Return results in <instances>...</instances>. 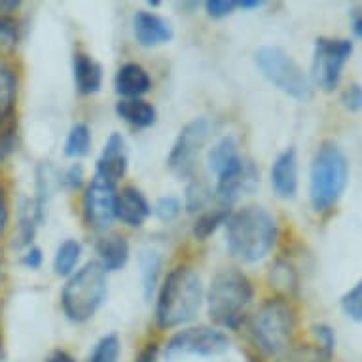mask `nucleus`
<instances>
[{"label": "nucleus", "instance_id": "nucleus-1", "mask_svg": "<svg viewBox=\"0 0 362 362\" xmlns=\"http://www.w3.org/2000/svg\"><path fill=\"white\" fill-rule=\"evenodd\" d=\"M298 315L292 302L285 296H274L262 302L255 313L249 315L247 332L256 358L274 362L294 345Z\"/></svg>", "mask_w": 362, "mask_h": 362}, {"label": "nucleus", "instance_id": "nucleus-2", "mask_svg": "<svg viewBox=\"0 0 362 362\" xmlns=\"http://www.w3.org/2000/svg\"><path fill=\"white\" fill-rule=\"evenodd\" d=\"M279 228L274 214L260 205H247L230 214L226 222V245L243 264L264 260L277 243Z\"/></svg>", "mask_w": 362, "mask_h": 362}, {"label": "nucleus", "instance_id": "nucleus-3", "mask_svg": "<svg viewBox=\"0 0 362 362\" xmlns=\"http://www.w3.org/2000/svg\"><path fill=\"white\" fill-rule=\"evenodd\" d=\"M205 300L203 281L190 266L173 267L158 292L156 325L160 330H177L196 319Z\"/></svg>", "mask_w": 362, "mask_h": 362}, {"label": "nucleus", "instance_id": "nucleus-4", "mask_svg": "<svg viewBox=\"0 0 362 362\" xmlns=\"http://www.w3.org/2000/svg\"><path fill=\"white\" fill-rule=\"evenodd\" d=\"M255 286L243 272L226 267L214 275L207 291L209 319L220 330H239L249 321Z\"/></svg>", "mask_w": 362, "mask_h": 362}, {"label": "nucleus", "instance_id": "nucleus-5", "mask_svg": "<svg viewBox=\"0 0 362 362\" xmlns=\"http://www.w3.org/2000/svg\"><path fill=\"white\" fill-rule=\"evenodd\" d=\"M349 182V161L334 143H322L309 171V202L317 213H327L341 199Z\"/></svg>", "mask_w": 362, "mask_h": 362}, {"label": "nucleus", "instance_id": "nucleus-6", "mask_svg": "<svg viewBox=\"0 0 362 362\" xmlns=\"http://www.w3.org/2000/svg\"><path fill=\"white\" fill-rule=\"evenodd\" d=\"M107 274L97 262H88L66 277L61 292V308L66 319L76 325L93 319L107 300Z\"/></svg>", "mask_w": 362, "mask_h": 362}, {"label": "nucleus", "instance_id": "nucleus-7", "mask_svg": "<svg viewBox=\"0 0 362 362\" xmlns=\"http://www.w3.org/2000/svg\"><path fill=\"white\" fill-rule=\"evenodd\" d=\"M256 66L267 82L296 101H308L313 95V83L294 57L277 46H262L255 55Z\"/></svg>", "mask_w": 362, "mask_h": 362}, {"label": "nucleus", "instance_id": "nucleus-8", "mask_svg": "<svg viewBox=\"0 0 362 362\" xmlns=\"http://www.w3.org/2000/svg\"><path fill=\"white\" fill-rule=\"evenodd\" d=\"M230 336L216 327H185L173 334L165 345H161V355L175 361L180 356H218L230 349Z\"/></svg>", "mask_w": 362, "mask_h": 362}, {"label": "nucleus", "instance_id": "nucleus-9", "mask_svg": "<svg viewBox=\"0 0 362 362\" xmlns=\"http://www.w3.org/2000/svg\"><path fill=\"white\" fill-rule=\"evenodd\" d=\"M353 54V42L349 38H317L313 52V82L322 91H334L338 88L344 69Z\"/></svg>", "mask_w": 362, "mask_h": 362}, {"label": "nucleus", "instance_id": "nucleus-10", "mask_svg": "<svg viewBox=\"0 0 362 362\" xmlns=\"http://www.w3.org/2000/svg\"><path fill=\"white\" fill-rule=\"evenodd\" d=\"M211 125L205 118H196L180 129L178 137L173 143V148L167 156V165L178 177H188L196 161L202 154L203 146L207 143Z\"/></svg>", "mask_w": 362, "mask_h": 362}, {"label": "nucleus", "instance_id": "nucleus-11", "mask_svg": "<svg viewBox=\"0 0 362 362\" xmlns=\"http://www.w3.org/2000/svg\"><path fill=\"white\" fill-rule=\"evenodd\" d=\"M116 185L107 178L93 175L83 192L82 213L83 220L93 230H107L116 218Z\"/></svg>", "mask_w": 362, "mask_h": 362}, {"label": "nucleus", "instance_id": "nucleus-12", "mask_svg": "<svg viewBox=\"0 0 362 362\" xmlns=\"http://www.w3.org/2000/svg\"><path fill=\"white\" fill-rule=\"evenodd\" d=\"M258 182H260V173L255 167V163L243 160L235 169L216 178L214 196H216L222 207H230L241 196H247L250 192H255Z\"/></svg>", "mask_w": 362, "mask_h": 362}, {"label": "nucleus", "instance_id": "nucleus-13", "mask_svg": "<svg viewBox=\"0 0 362 362\" xmlns=\"http://www.w3.org/2000/svg\"><path fill=\"white\" fill-rule=\"evenodd\" d=\"M127 165H129L127 143H125L122 133L114 131L103 144V150L95 165V175L107 178L112 185H118L127 173Z\"/></svg>", "mask_w": 362, "mask_h": 362}, {"label": "nucleus", "instance_id": "nucleus-14", "mask_svg": "<svg viewBox=\"0 0 362 362\" xmlns=\"http://www.w3.org/2000/svg\"><path fill=\"white\" fill-rule=\"evenodd\" d=\"M133 35L143 48H156L171 42L173 27L167 19L156 12L141 10L133 18Z\"/></svg>", "mask_w": 362, "mask_h": 362}, {"label": "nucleus", "instance_id": "nucleus-15", "mask_svg": "<svg viewBox=\"0 0 362 362\" xmlns=\"http://www.w3.org/2000/svg\"><path fill=\"white\" fill-rule=\"evenodd\" d=\"M152 214L148 199L135 186H125L116 196V218L129 228H141Z\"/></svg>", "mask_w": 362, "mask_h": 362}, {"label": "nucleus", "instance_id": "nucleus-16", "mask_svg": "<svg viewBox=\"0 0 362 362\" xmlns=\"http://www.w3.org/2000/svg\"><path fill=\"white\" fill-rule=\"evenodd\" d=\"M272 188L281 199H292L298 192V156L294 148H286L275 158L272 165Z\"/></svg>", "mask_w": 362, "mask_h": 362}, {"label": "nucleus", "instance_id": "nucleus-17", "mask_svg": "<svg viewBox=\"0 0 362 362\" xmlns=\"http://www.w3.org/2000/svg\"><path fill=\"white\" fill-rule=\"evenodd\" d=\"M114 89L124 99H143L152 89V78L143 65L125 63L114 76Z\"/></svg>", "mask_w": 362, "mask_h": 362}, {"label": "nucleus", "instance_id": "nucleus-18", "mask_svg": "<svg viewBox=\"0 0 362 362\" xmlns=\"http://www.w3.org/2000/svg\"><path fill=\"white\" fill-rule=\"evenodd\" d=\"M74 86L80 95H93L103 86V66L91 55L78 52L72 59Z\"/></svg>", "mask_w": 362, "mask_h": 362}, {"label": "nucleus", "instance_id": "nucleus-19", "mask_svg": "<svg viewBox=\"0 0 362 362\" xmlns=\"http://www.w3.org/2000/svg\"><path fill=\"white\" fill-rule=\"evenodd\" d=\"M129 260V243L122 233H110L97 243V264L105 274L119 272Z\"/></svg>", "mask_w": 362, "mask_h": 362}, {"label": "nucleus", "instance_id": "nucleus-20", "mask_svg": "<svg viewBox=\"0 0 362 362\" xmlns=\"http://www.w3.org/2000/svg\"><path fill=\"white\" fill-rule=\"evenodd\" d=\"M243 160L245 158L239 154V146L233 137L220 139L218 143L214 144L207 156L209 169H211V173H213L216 178H220L222 175H226V173H230L232 169H235Z\"/></svg>", "mask_w": 362, "mask_h": 362}, {"label": "nucleus", "instance_id": "nucleus-21", "mask_svg": "<svg viewBox=\"0 0 362 362\" xmlns=\"http://www.w3.org/2000/svg\"><path fill=\"white\" fill-rule=\"evenodd\" d=\"M116 114L135 129L152 127L158 119L156 107L144 99H119L116 103Z\"/></svg>", "mask_w": 362, "mask_h": 362}, {"label": "nucleus", "instance_id": "nucleus-22", "mask_svg": "<svg viewBox=\"0 0 362 362\" xmlns=\"http://www.w3.org/2000/svg\"><path fill=\"white\" fill-rule=\"evenodd\" d=\"M230 214H232L230 207H222V205L203 211V213L197 216L196 222H194V228H192L194 238H196L197 241H205V239H209L216 230H218L220 226H226V222L230 218Z\"/></svg>", "mask_w": 362, "mask_h": 362}, {"label": "nucleus", "instance_id": "nucleus-23", "mask_svg": "<svg viewBox=\"0 0 362 362\" xmlns=\"http://www.w3.org/2000/svg\"><path fill=\"white\" fill-rule=\"evenodd\" d=\"M82 258V245L76 239H66L57 247L54 256V269L59 277H71Z\"/></svg>", "mask_w": 362, "mask_h": 362}, {"label": "nucleus", "instance_id": "nucleus-24", "mask_svg": "<svg viewBox=\"0 0 362 362\" xmlns=\"http://www.w3.org/2000/svg\"><path fill=\"white\" fill-rule=\"evenodd\" d=\"M119 358H122V339L118 334L110 332L97 339L80 362H119Z\"/></svg>", "mask_w": 362, "mask_h": 362}, {"label": "nucleus", "instance_id": "nucleus-25", "mask_svg": "<svg viewBox=\"0 0 362 362\" xmlns=\"http://www.w3.org/2000/svg\"><path fill=\"white\" fill-rule=\"evenodd\" d=\"M161 274V255L158 250H143L141 252V277H143V291L146 302H150V298L154 294L158 281H160Z\"/></svg>", "mask_w": 362, "mask_h": 362}, {"label": "nucleus", "instance_id": "nucleus-26", "mask_svg": "<svg viewBox=\"0 0 362 362\" xmlns=\"http://www.w3.org/2000/svg\"><path fill=\"white\" fill-rule=\"evenodd\" d=\"M269 283L274 286L275 291L279 292L277 296L288 298L292 291H296L298 286V277L294 267L285 260H277L272 266V272H269Z\"/></svg>", "mask_w": 362, "mask_h": 362}, {"label": "nucleus", "instance_id": "nucleus-27", "mask_svg": "<svg viewBox=\"0 0 362 362\" xmlns=\"http://www.w3.org/2000/svg\"><path fill=\"white\" fill-rule=\"evenodd\" d=\"M18 133V114L16 108L0 110V160L12 154Z\"/></svg>", "mask_w": 362, "mask_h": 362}, {"label": "nucleus", "instance_id": "nucleus-28", "mask_svg": "<svg viewBox=\"0 0 362 362\" xmlns=\"http://www.w3.org/2000/svg\"><path fill=\"white\" fill-rule=\"evenodd\" d=\"M91 148V129L86 124L72 125L65 141V154L69 158H83Z\"/></svg>", "mask_w": 362, "mask_h": 362}, {"label": "nucleus", "instance_id": "nucleus-29", "mask_svg": "<svg viewBox=\"0 0 362 362\" xmlns=\"http://www.w3.org/2000/svg\"><path fill=\"white\" fill-rule=\"evenodd\" d=\"M18 97V76L12 66L0 63V110L16 108Z\"/></svg>", "mask_w": 362, "mask_h": 362}, {"label": "nucleus", "instance_id": "nucleus-30", "mask_svg": "<svg viewBox=\"0 0 362 362\" xmlns=\"http://www.w3.org/2000/svg\"><path fill=\"white\" fill-rule=\"evenodd\" d=\"M274 362H327L321 351L317 349L311 341L305 344H294L291 349H286L281 356H277Z\"/></svg>", "mask_w": 362, "mask_h": 362}, {"label": "nucleus", "instance_id": "nucleus-31", "mask_svg": "<svg viewBox=\"0 0 362 362\" xmlns=\"http://www.w3.org/2000/svg\"><path fill=\"white\" fill-rule=\"evenodd\" d=\"M213 190H209V186L202 180H196L192 182L188 188H186V209L190 213H203L205 209H209V203L213 199Z\"/></svg>", "mask_w": 362, "mask_h": 362}, {"label": "nucleus", "instance_id": "nucleus-32", "mask_svg": "<svg viewBox=\"0 0 362 362\" xmlns=\"http://www.w3.org/2000/svg\"><path fill=\"white\" fill-rule=\"evenodd\" d=\"M311 334H313L311 344L321 351L325 361L332 362L334 351H336V334H334L332 328L328 325H315V327H311Z\"/></svg>", "mask_w": 362, "mask_h": 362}, {"label": "nucleus", "instance_id": "nucleus-33", "mask_svg": "<svg viewBox=\"0 0 362 362\" xmlns=\"http://www.w3.org/2000/svg\"><path fill=\"white\" fill-rule=\"evenodd\" d=\"M341 311L347 319L355 322H362V279L353 288L345 292L339 300Z\"/></svg>", "mask_w": 362, "mask_h": 362}, {"label": "nucleus", "instance_id": "nucleus-34", "mask_svg": "<svg viewBox=\"0 0 362 362\" xmlns=\"http://www.w3.org/2000/svg\"><path fill=\"white\" fill-rule=\"evenodd\" d=\"M152 211H154V214L161 222H173L180 214V211H182V203L175 196H163L156 202Z\"/></svg>", "mask_w": 362, "mask_h": 362}, {"label": "nucleus", "instance_id": "nucleus-35", "mask_svg": "<svg viewBox=\"0 0 362 362\" xmlns=\"http://www.w3.org/2000/svg\"><path fill=\"white\" fill-rule=\"evenodd\" d=\"M205 10L209 18L224 19L238 10V2L235 0H209L205 2Z\"/></svg>", "mask_w": 362, "mask_h": 362}, {"label": "nucleus", "instance_id": "nucleus-36", "mask_svg": "<svg viewBox=\"0 0 362 362\" xmlns=\"http://www.w3.org/2000/svg\"><path fill=\"white\" fill-rule=\"evenodd\" d=\"M341 103L349 112H361L362 110V86L351 83L341 93Z\"/></svg>", "mask_w": 362, "mask_h": 362}, {"label": "nucleus", "instance_id": "nucleus-37", "mask_svg": "<svg viewBox=\"0 0 362 362\" xmlns=\"http://www.w3.org/2000/svg\"><path fill=\"white\" fill-rule=\"evenodd\" d=\"M19 38V29L18 23L13 19L6 18V16H0V44H6V46H13Z\"/></svg>", "mask_w": 362, "mask_h": 362}, {"label": "nucleus", "instance_id": "nucleus-38", "mask_svg": "<svg viewBox=\"0 0 362 362\" xmlns=\"http://www.w3.org/2000/svg\"><path fill=\"white\" fill-rule=\"evenodd\" d=\"M161 356V345L158 341H148L137 351L133 362H158Z\"/></svg>", "mask_w": 362, "mask_h": 362}, {"label": "nucleus", "instance_id": "nucleus-39", "mask_svg": "<svg viewBox=\"0 0 362 362\" xmlns=\"http://www.w3.org/2000/svg\"><path fill=\"white\" fill-rule=\"evenodd\" d=\"M63 182L66 185V188L71 190H78L80 186L83 185V167L80 163H74L66 169L65 177H63Z\"/></svg>", "mask_w": 362, "mask_h": 362}, {"label": "nucleus", "instance_id": "nucleus-40", "mask_svg": "<svg viewBox=\"0 0 362 362\" xmlns=\"http://www.w3.org/2000/svg\"><path fill=\"white\" fill-rule=\"evenodd\" d=\"M8 220H10V205H8L6 190L0 186V235L6 232Z\"/></svg>", "mask_w": 362, "mask_h": 362}, {"label": "nucleus", "instance_id": "nucleus-41", "mask_svg": "<svg viewBox=\"0 0 362 362\" xmlns=\"http://www.w3.org/2000/svg\"><path fill=\"white\" fill-rule=\"evenodd\" d=\"M44 362H80L76 358V356L72 355V353H69L66 349H55L52 351L46 358H44Z\"/></svg>", "mask_w": 362, "mask_h": 362}, {"label": "nucleus", "instance_id": "nucleus-42", "mask_svg": "<svg viewBox=\"0 0 362 362\" xmlns=\"http://www.w3.org/2000/svg\"><path fill=\"white\" fill-rule=\"evenodd\" d=\"M23 262L27 264V267H30V269H38V267L42 266V250L38 249V247H30V249L27 250V255H25Z\"/></svg>", "mask_w": 362, "mask_h": 362}, {"label": "nucleus", "instance_id": "nucleus-43", "mask_svg": "<svg viewBox=\"0 0 362 362\" xmlns=\"http://www.w3.org/2000/svg\"><path fill=\"white\" fill-rule=\"evenodd\" d=\"M260 0H241L238 2V8H243V10H255V8H260Z\"/></svg>", "mask_w": 362, "mask_h": 362}, {"label": "nucleus", "instance_id": "nucleus-44", "mask_svg": "<svg viewBox=\"0 0 362 362\" xmlns=\"http://www.w3.org/2000/svg\"><path fill=\"white\" fill-rule=\"evenodd\" d=\"M18 8H19V2H12V0H10V2H4V0L0 2V10H2V13L16 12Z\"/></svg>", "mask_w": 362, "mask_h": 362}, {"label": "nucleus", "instance_id": "nucleus-45", "mask_svg": "<svg viewBox=\"0 0 362 362\" xmlns=\"http://www.w3.org/2000/svg\"><path fill=\"white\" fill-rule=\"evenodd\" d=\"M353 30H355V35L362 40V16L355 18V21H353Z\"/></svg>", "mask_w": 362, "mask_h": 362}, {"label": "nucleus", "instance_id": "nucleus-46", "mask_svg": "<svg viewBox=\"0 0 362 362\" xmlns=\"http://www.w3.org/2000/svg\"><path fill=\"white\" fill-rule=\"evenodd\" d=\"M250 362H264V361H260V358H256V356H250Z\"/></svg>", "mask_w": 362, "mask_h": 362}, {"label": "nucleus", "instance_id": "nucleus-47", "mask_svg": "<svg viewBox=\"0 0 362 362\" xmlns=\"http://www.w3.org/2000/svg\"><path fill=\"white\" fill-rule=\"evenodd\" d=\"M0 347H2V334H0Z\"/></svg>", "mask_w": 362, "mask_h": 362}, {"label": "nucleus", "instance_id": "nucleus-48", "mask_svg": "<svg viewBox=\"0 0 362 362\" xmlns=\"http://www.w3.org/2000/svg\"><path fill=\"white\" fill-rule=\"evenodd\" d=\"M0 272H2V264H0Z\"/></svg>", "mask_w": 362, "mask_h": 362}]
</instances>
